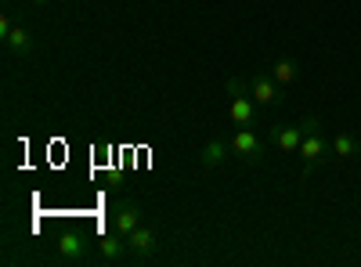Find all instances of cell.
<instances>
[{"mask_svg":"<svg viewBox=\"0 0 361 267\" xmlns=\"http://www.w3.org/2000/svg\"><path fill=\"white\" fill-rule=\"evenodd\" d=\"M300 127H304V141H300V156H304V181L329 159V141L322 134V116L318 112H307L304 120H300Z\"/></svg>","mask_w":361,"mask_h":267,"instance_id":"obj_1","label":"cell"},{"mask_svg":"<svg viewBox=\"0 0 361 267\" xmlns=\"http://www.w3.org/2000/svg\"><path fill=\"white\" fill-rule=\"evenodd\" d=\"M224 91H228V98H231L228 120H231L235 127H257V101L250 98V80L228 76V80H224Z\"/></svg>","mask_w":361,"mask_h":267,"instance_id":"obj_2","label":"cell"},{"mask_svg":"<svg viewBox=\"0 0 361 267\" xmlns=\"http://www.w3.org/2000/svg\"><path fill=\"white\" fill-rule=\"evenodd\" d=\"M231 156L246 166H260L264 163V141L250 130V127H238L231 134Z\"/></svg>","mask_w":361,"mask_h":267,"instance_id":"obj_3","label":"cell"},{"mask_svg":"<svg viewBox=\"0 0 361 267\" xmlns=\"http://www.w3.org/2000/svg\"><path fill=\"white\" fill-rule=\"evenodd\" d=\"M127 242H130V249H134L137 260H148V256H156V253H159V235H156L152 224H145V221L127 235Z\"/></svg>","mask_w":361,"mask_h":267,"instance_id":"obj_4","label":"cell"},{"mask_svg":"<svg viewBox=\"0 0 361 267\" xmlns=\"http://www.w3.org/2000/svg\"><path fill=\"white\" fill-rule=\"evenodd\" d=\"M54 249H58V260H62V263H80V260H87V253H90L83 231H66L62 239H58Z\"/></svg>","mask_w":361,"mask_h":267,"instance_id":"obj_5","label":"cell"},{"mask_svg":"<svg viewBox=\"0 0 361 267\" xmlns=\"http://www.w3.org/2000/svg\"><path fill=\"white\" fill-rule=\"evenodd\" d=\"M112 228L119 231V235H130L137 224H141V206L137 202H130V199H119V202H112Z\"/></svg>","mask_w":361,"mask_h":267,"instance_id":"obj_6","label":"cell"},{"mask_svg":"<svg viewBox=\"0 0 361 267\" xmlns=\"http://www.w3.org/2000/svg\"><path fill=\"white\" fill-rule=\"evenodd\" d=\"M250 98L257 105H279L282 101V87L275 83V76L257 73V76H250Z\"/></svg>","mask_w":361,"mask_h":267,"instance_id":"obj_7","label":"cell"},{"mask_svg":"<svg viewBox=\"0 0 361 267\" xmlns=\"http://www.w3.org/2000/svg\"><path fill=\"white\" fill-rule=\"evenodd\" d=\"M228 156H231V137H228V141H224V137H209V141L199 148V166H202V170H214V166H221Z\"/></svg>","mask_w":361,"mask_h":267,"instance_id":"obj_8","label":"cell"},{"mask_svg":"<svg viewBox=\"0 0 361 267\" xmlns=\"http://www.w3.org/2000/svg\"><path fill=\"white\" fill-rule=\"evenodd\" d=\"M267 134H271V141H275L282 152H300V141H304V127L300 123H275Z\"/></svg>","mask_w":361,"mask_h":267,"instance_id":"obj_9","label":"cell"},{"mask_svg":"<svg viewBox=\"0 0 361 267\" xmlns=\"http://www.w3.org/2000/svg\"><path fill=\"white\" fill-rule=\"evenodd\" d=\"M98 249H102V256L105 260H127L134 249H130V242H127V235H119L116 228L112 231H105L102 239H98Z\"/></svg>","mask_w":361,"mask_h":267,"instance_id":"obj_10","label":"cell"},{"mask_svg":"<svg viewBox=\"0 0 361 267\" xmlns=\"http://www.w3.org/2000/svg\"><path fill=\"white\" fill-rule=\"evenodd\" d=\"M0 44H4V51L15 54V58H29V54L37 51V40H33V33H29L25 25H15V29H11V37H8V40H0Z\"/></svg>","mask_w":361,"mask_h":267,"instance_id":"obj_11","label":"cell"},{"mask_svg":"<svg viewBox=\"0 0 361 267\" xmlns=\"http://www.w3.org/2000/svg\"><path fill=\"white\" fill-rule=\"evenodd\" d=\"M329 152H333L336 159H354V156H361V137L350 134V130H340L333 137V144H329Z\"/></svg>","mask_w":361,"mask_h":267,"instance_id":"obj_12","label":"cell"},{"mask_svg":"<svg viewBox=\"0 0 361 267\" xmlns=\"http://www.w3.org/2000/svg\"><path fill=\"white\" fill-rule=\"evenodd\" d=\"M296 73H300V69H296L293 58H279V62L271 66V76H275V83H279V87H289V83L296 80Z\"/></svg>","mask_w":361,"mask_h":267,"instance_id":"obj_13","label":"cell"},{"mask_svg":"<svg viewBox=\"0 0 361 267\" xmlns=\"http://www.w3.org/2000/svg\"><path fill=\"white\" fill-rule=\"evenodd\" d=\"M11 29H15L11 18H8V15H0V40H8V37H11Z\"/></svg>","mask_w":361,"mask_h":267,"instance_id":"obj_14","label":"cell"},{"mask_svg":"<svg viewBox=\"0 0 361 267\" xmlns=\"http://www.w3.org/2000/svg\"><path fill=\"white\" fill-rule=\"evenodd\" d=\"M29 4H37V8H44V4H51V0H29Z\"/></svg>","mask_w":361,"mask_h":267,"instance_id":"obj_15","label":"cell"}]
</instances>
